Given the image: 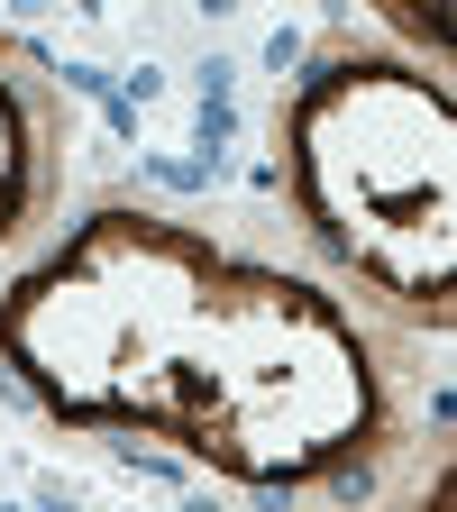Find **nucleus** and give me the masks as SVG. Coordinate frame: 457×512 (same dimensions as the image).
<instances>
[{
	"instance_id": "f03ea898",
	"label": "nucleus",
	"mask_w": 457,
	"mask_h": 512,
	"mask_svg": "<svg viewBox=\"0 0 457 512\" xmlns=\"http://www.w3.org/2000/svg\"><path fill=\"white\" fill-rule=\"evenodd\" d=\"M183 512H220V503H183Z\"/></svg>"
},
{
	"instance_id": "f257e3e1",
	"label": "nucleus",
	"mask_w": 457,
	"mask_h": 512,
	"mask_svg": "<svg viewBox=\"0 0 457 512\" xmlns=\"http://www.w3.org/2000/svg\"><path fill=\"white\" fill-rule=\"evenodd\" d=\"M229 138H238V101H202V147H211V165H220Z\"/></svg>"
}]
</instances>
